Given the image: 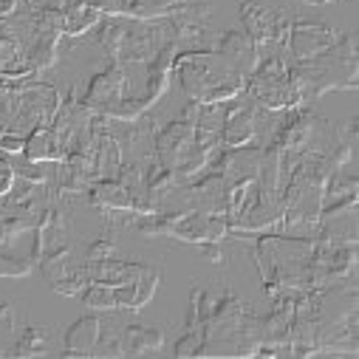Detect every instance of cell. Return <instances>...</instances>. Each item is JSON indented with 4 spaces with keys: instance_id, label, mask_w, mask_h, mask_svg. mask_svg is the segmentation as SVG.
I'll return each mask as SVG.
<instances>
[{
    "instance_id": "obj_8",
    "label": "cell",
    "mask_w": 359,
    "mask_h": 359,
    "mask_svg": "<svg viewBox=\"0 0 359 359\" xmlns=\"http://www.w3.org/2000/svg\"><path fill=\"white\" fill-rule=\"evenodd\" d=\"M241 23H243V32L260 48V46H280V43H286L292 18H289L286 9L263 6V4H255V0H243V4H241Z\"/></svg>"
},
{
    "instance_id": "obj_24",
    "label": "cell",
    "mask_w": 359,
    "mask_h": 359,
    "mask_svg": "<svg viewBox=\"0 0 359 359\" xmlns=\"http://www.w3.org/2000/svg\"><path fill=\"white\" fill-rule=\"evenodd\" d=\"M105 15L97 12L88 0H74L62 9V37H82L85 32H91L100 26Z\"/></svg>"
},
{
    "instance_id": "obj_34",
    "label": "cell",
    "mask_w": 359,
    "mask_h": 359,
    "mask_svg": "<svg viewBox=\"0 0 359 359\" xmlns=\"http://www.w3.org/2000/svg\"><path fill=\"white\" fill-rule=\"evenodd\" d=\"M0 328H15V311H12V306L9 303H4L0 300Z\"/></svg>"
},
{
    "instance_id": "obj_1",
    "label": "cell",
    "mask_w": 359,
    "mask_h": 359,
    "mask_svg": "<svg viewBox=\"0 0 359 359\" xmlns=\"http://www.w3.org/2000/svg\"><path fill=\"white\" fill-rule=\"evenodd\" d=\"M184 334L198 339V356H252L260 348V317L232 289H193Z\"/></svg>"
},
{
    "instance_id": "obj_2",
    "label": "cell",
    "mask_w": 359,
    "mask_h": 359,
    "mask_svg": "<svg viewBox=\"0 0 359 359\" xmlns=\"http://www.w3.org/2000/svg\"><path fill=\"white\" fill-rule=\"evenodd\" d=\"M317 238L263 232L255 241V263L269 297L309 292V272Z\"/></svg>"
},
{
    "instance_id": "obj_29",
    "label": "cell",
    "mask_w": 359,
    "mask_h": 359,
    "mask_svg": "<svg viewBox=\"0 0 359 359\" xmlns=\"http://www.w3.org/2000/svg\"><path fill=\"white\" fill-rule=\"evenodd\" d=\"M32 266H34V260H29V257L0 252V278H29Z\"/></svg>"
},
{
    "instance_id": "obj_36",
    "label": "cell",
    "mask_w": 359,
    "mask_h": 359,
    "mask_svg": "<svg viewBox=\"0 0 359 359\" xmlns=\"http://www.w3.org/2000/svg\"><path fill=\"white\" fill-rule=\"evenodd\" d=\"M323 4H331V0H323Z\"/></svg>"
},
{
    "instance_id": "obj_10",
    "label": "cell",
    "mask_w": 359,
    "mask_h": 359,
    "mask_svg": "<svg viewBox=\"0 0 359 359\" xmlns=\"http://www.w3.org/2000/svg\"><path fill=\"white\" fill-rule=\"evenodd\" d=\"M128 85L130 82H128L125 65L111 62L102 74H97L91 82H88L85 94H82V105L94 116H108L128 97Z\"/></svg>"
},
{
    "instance_id": "obj_15",
    "label": "cell",
    "mask_w": 359,
    "mask_h": 359,
    "mask_svg": "<svg viewBox=\"0 0 359 359\" xmlns=\"http://www.w3.org/2000/svg\"><path fill=\"white\" fill-rule=\"evenodd\" d=\"M215 51H218V54L224 57V62H226L232 71H238L241 76H249V74L257 68V62H260V51H257L255 40H252L243 29L224 32V34L218 37Z\"/></svg>"
},
{
    "instance_id": "obj_6",
    "label": "cell",
    "mask_w": 359,
    "mask_h": 359,
    "mask_svg": "<svg viewBox=\"0 0 359 359\" xmlns=\"http://www.w3.org/2000/svg\"><path fill=\"white\" fill-rule=\"evenodd\" d=\"M246 94L269 114H286L303 108V97L289 76V65L280 57H260L257 68L246 76Z\"/></svg>"
},
{
    "instance_id": "obj_14",
    "label": "cell",
    "mask_w": 359,
    "mask_h": 359,
    "mask_svg": "<svg viewBox=\"0 0 359 359\" xmlns=\"http://www.w3.org/2000/svg\"><path fill=\"white\" fill-rule=\"evenodd\" d=\"M193 147H196V125H190L184 119H175L164 130L156 133V153L153 156L167 170H175Z\"/></svg>"
},
{
    "instance_id": "obj_18",
    "label": "cell",
    "mask_w": 359,
    "mask_h": 359,
    "mask_svg": "<svg viewBox=\"0 0 359 359\" xmlns=\"http://www.w3.org/2000/svg\"><path fill=\"white\" fill-rule=\"evenodd\" d=\"M158 280H161L158 269L144 266V269H142V275H139L136 280H130L128 286H119V289H116L119 309H128V311H139V309H144V306L153 300V294H156V289H158Z\"/></svg>"
},
{
    "instance_id": "obj_9",
    "label": "cell",
    "mask_w": 359,
    "mask_h": 359,
    "mask_svg": "<svg viewBox=\"0 0 359 359\" xmlns=\"http://www.w3.org/2000/svg\"><path fill=\"white\" fill-rule=\"evenodd\" d=\"M283 193H272L257 187V193L249 198V204L243 207V212L229 224V232L235 235H263L283 226Z\"/></svg>"
},
{
    "instance_id": "obj_17",
    "label": "cell",
    "mask_w": 359,
    "mask_h": 359,
    "mask_svg": "<svg viewBox=\"0 0 359 359\" xmlns=\"http://www.w3.org/2000/svg\"><path fill=\"white\" fill-rule=\"evenodd\" d=\"M226 187H229L226 178L218 170H212V172H207L204 178H198V182L190 187V198H193L196 210H204V212H212V215H224L226 212Z\"/></svg>"
},
{
    "instance_id": "obj_12",
    "label": "cell",
    "mask_w": 359,
    "mask_h": 359,
    "mask_svg": "<svg viewBox=\"0 0 359 359\" xmlns=\"http://www.w3.org/2000/svg\"><path fill=\"white\" fill-rule=\"evenodd\" d=\"M210 18H212V9L210 6H204V4H182V6L172 9L161 20L167 23L170 43L175 48H182L184 43H198L207 34Z\"/></svg>"
},
{
    "instance_id": "obj_20",
    "label": "cell",
    "mask_w": 359,
    "mask_h": 359,
    "mask_svg": "<svg viewBox=\"0 0 359 359\" xmlns=\"http://www.w3.org/2000/svg\"><path fill=\"white\" fill-rule=\"evenodd\" d=\"M60 40H62L60 32H48V29H37L34 26V34L23 46V57L29 60V65L34 71H46L60 57Z\"/></svg>"
},
{
    "instance_id": "obj_7",
    "label": "cell",
    "mask_w": 359,
    "mask_h": 359,
    "mask_svg": "<svg viewBox=\"0 0 359 359\" xmlns=\"http://www.w3.org/2000/svg\"><path fill=\"white\" fill-rule=\"evenodd\" d=\"M62 105V94L54 85L46 82H32V85H20V100H18V111L12 116V122L4 128L6 133H15L20 139H29L32 130L37 128H48L57 116Z\"/></svg>"
},
{
    "instance_id": "obj_30",
    "label": "cell",
    "mask_w": 359,
    "mask_h": 359,
    "mask_svg": "<svg viewBox=\"0 0 359 359\" xmlns=\"http://www.w3.org/2000/svg\"><path fill=\"white\" fill-rule=\"evenodd\" d=\"M88 4L105 18H130L133 12V0H88Z\"/></svg>"
},
{
    "instance_id": "obj_21",
    "label": "cell",
    "mask_w": 359,
    "mask_h": 359,
    "mask_svg": "<svg viewBox=\"0 0 359 359\" xmlns=\"http://www.w3.org/2000/svg\"><path fill=\"white\" fill-rule=\"evenodd\" d=\"M88 278L91 280H100V283H111V286H128L130 280H136L142 275V263H128V260H116V257H108V260H97V263H88Z\"/></svg>"
},
{
    "instance_id": "obj_25",
    "label": "cell",
    "mask_w": 359,
    "mask_h": 359,
    "mask_svg": "<svg viewBox=\"0 0 359 359\" xmlns=\"http://www.w3.org/2000/svg\"><path fill=\"white\" fill-rule=\"evenodd\" d=\"M164 345V334L158 328H147V325H128L119 334V351L125 353H147V351H158Z\"/></svg>"
},
{
    "instance_id": "obj_28",
    "label": "cell",
    "mask_w": 359,
    "mask_h": 359,
    "mask_svg": "<svg viewBox=\"0 0 359 359\" xmlns=\"http://www.w3.org/2000/svg\"><path fill=\"white\" fill-rule=\"evenodd\" d=\"M88 283H91V278H88V269H68V272L60 280H54L51 286H54V292H60L65 297H76V294H82V289Z\"/></svg>"
},
{
    "instance_id": "obj_26",
    "label": "cell",
    "mask_w": 359,
    "mask_h": 359,
    "mask_svg": "<svg viewBox=\"0 0 359 359\" xmlns=\"http://www.w3.org/2000/svg\"><path fill=\"white\" fill-rule=\"evenodd\" d=\"M82 306L91 309V311H116L119 309V300H116V286L111 283H100V280H91L85 289H82Z\"/></svg>"
},
{
    "instance_id": "obj_23",
    "label": "cell",
    "mask_w": 359,
    "mask_h": 359,
    "mask_svg": "<svg viewBox=\"0 0 359 359\" xmlns=\"http://www.w3.org/2000/svg\"><path fill=\"white\" fill-rule=\"evenodd\" d=\"M26 158L29 161H40V164H48V161H62L65 158V147L60 142V136L54 133V128H37L29 133L26 139V147H23Z\"/></svg>"
},
{
    "instance_id": "obj_4",
    "label": "cell",
    "mask_w": 359,
    "mask_h": 359,
    "mask_svg": "<svg viewBox=\"0 0 359 359\" xmlns=\"http://www.w3.org/2000/svg\"><path fill=\"white\" fill-rule=\"evenodd\" d=\"M289 76L303 97V108L328 91H353L356 88V34H339V40L314 60L289 65Z\"/></svg>"
},
{
    "instance_id": "obj_11",
    "label": "cell",
    "mask_w": 359,
    "mask_h": 359,
    "mask_svg": "<svg viewBox=\"0 0 359 359\" xmlns=\"http://www.w3.org/2000/svg\"><path fill=\"white\" fill-rule=\"evenodd\" d=\"M337 40H339V32L337 29H331L323 20H306V18L292 20L289 34H286V46H289V51H292V57L297 62H306V60L320 57Z\"/></svg>"
},
{
    "instance_id": "obj_13",
    "label": "cell",
    "mask_w": 359,
    "mask_h": 359,
    "mask_svg": "<svg viewBox=\"0 0 359 359\" xmlns=\"http://www.w3.org/2000/svg\"><path fill=\"white\" fill-rule=\"evenodd\" d=\"M241 100V97H238ZM232 100L229 102V114H226V122H224V130H221V147H243V144H252L260 133V111L255 102H238Z\"/></svg>"
},
{
    "instance_id": "obj_22",
    "label": "cell",
    "mask_w": 359,
    "mask_h": 359,
    "mask_svg": "<svg viewBox=\"0 0 359 359\" xmlns=\"http://www.w3.org/2000/svg\"><path fill=\"white\" fill-rule=\"evenodd\" d=\"M178 48L175 46H164L150 62H147V88H144V97L156 105L164 94H167V85H170V74H172V60H175Z\"/></svg>"
},
{
    "instance_id": "obj_5",
    "label": "cell",
    "mask_w": 359,
    "mask_h": 359,
    "mask_svg": "<svg viewBox=\"0 0 359 359\" xmlns=\"http://www.w3.org/2000/svg\"><path fill=\"white\" fill-rule=\"evenodd\" d=\"M142 235H167L184 243H221L229 235V221L204 210L190 212H153L144 215L136 226Z\"/></svg>"
},
{
    "instance_id": "obj_16",
    "label": "cell",
    "mask_w": 359,
    "mask_h": 359,
    "mask_svg": "<svg viewBox=\"0 0 359 359\" xmlns=\"http://www.w3.org/2000/svg\"><path fill=\"white\" fill-rule=\"evenodd\" d=\"M102 331H105V320H100L97 314L79 317L76 323H71L65 328V337H62L65 353H71V356H94V348L100 345Z\"/></svg>"
},
{
    "instance_id": "obj_19",
    "label": "cell",
    "mask_w": 359,
    "mask_h": 359,
    "mask_svg": "<svg viewBox=\"0 0 359 359\" xmlns=\"http://www.w3.org/2000/svg\"><path fill=\"white\" fill-rule=\"evenodd\" d=\"M91 204L108 212H133V193L119 178H97L91 184Z\"/></svg>"
},
{
    "instance_id": "obj_27",
    "label": "cell",
    "mask_w": 359,
    "mask_h": 359,
    "mask_svg": "<svg viewBox=\"0 0 359 359\" xmlns=\"http://www.w3.org/2000/svg\"><path fill=\"white\" fill-rule=\"evenodd\" d=\"M46 351H48V331L46 328L29 325V328L20 331L18 345H15L18 356H37V353H46Z\"/></svg>"
},
{
    "instance_id": "obj_32",
    "label": "cell",
    "mask_w": 359,
    "mask_h": 359,
    "mask_svg": "<svg viewBox=\"0 0 359 359\" xmlns=\"http://www.w3.org/2000/svg\"><path fill=\"white\" fill-rule=\"evenodd\" d=\"M15 182H18V175H15V164H12L9 158L0 156V198H6V196L12 193Z\"/></svg>"
},
{
    "instance_id": "obj_35",
    "label": "cell",
    "mask_w": 359,
    "mask_h": 359,
    "mask_svg": "<svg viewBox=\"0 0 359 359\" xmlns=\"http://www.w3.org/2000/svg\"><path fill=\"white\" fill-rule=\"evenodd\" d=\"M201 246H204V257H207V260L221 263V249H218V243H201Z\"/></svg>"
},
{
    "instance_id": "obj_31",
    "label": "cell",
    "mask_w": 359,
    "mask_h": 359,
    "mask_svg": "<svg viewBox=\"0 0 359 359\" xmlns=\"http://www.w3.org/2000/svg\"><path fill=\"white\" fill-rule=\"evenodd\" d=\"M119 246L111 241V238H102V241H94L88 246V263H97V260H108V257H116Z\"/></svg>"
},
{
    "instance_id": "obj_33",
    "label": "cell",
    "mask_w": 359,
    "mask_h": 359,
    "mask_svg": "<svg viewBox=\"0 0 359 359\" xmlns=\"http://www.w3.org/2000/svg\"><path fill=\"white\" fill-rule=\"evenodd\" d=\"M26 147V139L15 136V133H6V130H0V150L4 153H12V156H20Z\"/></svg>"
},
{
    "instance_id": "obj_3",
    "label": "cell",
    "mask_w": 359,
    "mask_h": 359,
    "mask_svg": "<svg viewBox=\"0 0 359 359\" xmlns=\"http://www.w3.org/2000/svg\"><path fill=\"white\" fill-rule=\"evenodd\" d=\"M172 74L182 82L187 100L201 105L232 102L246 94V76L232 71L218 51H178L172 60Z\"/></svg>"
}]
</instances>
